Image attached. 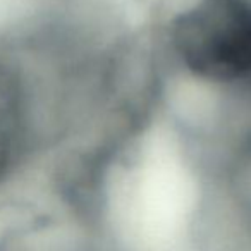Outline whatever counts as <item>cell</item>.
Wrapping results in <instances>:
<instances>
[{
  "instance_id": "obj_1",
  "label": "cell",
  "mask_w": 251,
  "mask_h": 251,
  "mask_svg": "<svg viewBox=\"0 0 251 251\" xmlns=\"http://www.w3.org/2000/svg\"><path fill=\"white\" fill-rule=\"evenodd\" d=\"M172 43L201 79L251 81V2L198 0L174 21Z\"/></svg>"
}]
</instances>
